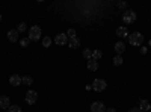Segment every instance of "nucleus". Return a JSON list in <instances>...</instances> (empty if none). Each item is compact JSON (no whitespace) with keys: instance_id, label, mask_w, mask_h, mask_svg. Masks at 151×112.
<instances>
[{"instance_id":"obj_1","label":"nucleus","mask_w":151,"mask_h":112,"mask_svg":"<svg viewBox=\"0 0 151 112\" xmlns=\"http://www.w3.org/2000/svg\"><path fill=\"white\" fill-rule=\"evenodd\" d=\"M129 41H130L132 46H141L144 43V35L141 32H134L129 36Z\"/></svg>"},{"instance_id":"obj_2","label":"nucleus","mask_w":151,"mask_h":112,"mask_svg":"<svg viewBox=\"0 0 151 112\" xmlns=\"http://www.w3.org/2000/svg\"><path fill=\"white\" fill-rule=\"evenodd\" d=\"M41 36V29L40 26H32L30 30H29V40L30 41H38Z\"/></svg>"},{"instance_id":"obj_3","label":"nucleus","mask_w":151,"mask_h":112,"mask_svg":"<svg viewBox=\"0 0 151 112\" xmlns=\"http://www.w3.org/2000/svg\"><path fill=\"white\" fill-rule=\"evenodd\" d=\"M106 86H107L106 80H103V79H95L94 83H92V90H95L97 92H100V91H104Z\"/></svg>"},{"instance_id":"obj_4","label":"nucleus","mask_w":151,"mask_h":112,"mask_svg":"<svg viewBox=\"0 0 151 112\" xmlns=\"http://www.w3.org/2000/svg\"><path fill=\"white\" fill-rule=\"evenodd\" d=\"M122 20L125 24H132L136 21V12L133 11H127V12H124V15H122Z\"/></svg>"},{"instance_id":"obj_5","label":"nucleus","mask_w":151,"mask_h":112,"mask_svg":"<svg viewBox=\"0 0 151 112\" xmlns=\"http://www.w3.org/2000/svg\"><path fill=\"white\" fill-rule=\"evenodd\" d=\"M68 36H67V33H59V35H56V38H55V43L58 44V46H65V44H68Z\"/></svg>"},{"instance_id":"obj_6","label":"nucleus","mask_w":151,"mask_h":112,"mask_svg":"<svg viewBox=\"0 0 151 112\" xmlns=\"http://www.w3.org/2000/svg\"><path fill=\"white\" fill-rule=\"evenodd\" d=\"M36 98H38V94L35 91H27V94H26V103L27 105H33L36 102Z\"/></svg>"},{"instance_id":"obj_7","label":"nucleus","mask_w":151,"mask_h":112,"mask_svg":"<svg viewBox=\"0 0 151 112\" xmlns=\"http://www.w3.org/2000/svg\"><path fill=\"white\" fill-rule=\"evenodd\" d=\"M91 111L92 112H106V106L101 102H95L91 105Z\"/></svg>"},{"instance_id":"obj_8","label":"nucleus","mask_w":151,"mask_h":112,"mask_svg":"<svg viewBox=\"0 0 151 112\" xmlns=\"http://www.w3.org/2000/svg\"><path fill=\"white\" fill-rule=\"evenodd\" d=\"M18 35H20V32H18V30L12 29V30H9V32H8V40H9L11 43H15V41L18 40Z\"/></svg>"},{"instance_id":"obj_9","label":"nucleus","mask_w":151,"mask_h":112,"mask_svg":"<svg viewBox=\"0 0 151 112\" xmlns=\"http://www.w3.org/2000/svg\"><path fill=\"white\" fill-rule=\"evenodd\" d=\"M9 83H11L12 86H20V85H21V77L18 76V74H14V76L9 77Z\"/></svg>"},{"instance_id":"obj_10","label":"nucleus","mask_w":151,"mask_h":112,"mask_svg":"<svg viewBox=\"0 0 151 112\" xmlns=\"http://www.w3.org/2000/svg\"><path fill=\"white\" fill-rule=\"evenodd\" d=\"M0 109H9V97L6 95L0 97Z\"/></svg>"},{"instance_id":"obj_11","label":"nucleus","mask_w":151,"mask_h":112,"mask_svg":"<svg viewBox=\"0 0 151 112\" xmlns=\"http://www.w3.org/2000/svg\"><path fill=\"white\" fill-rule=\"evenodd\" d=\"M139 109H141V111H145V112H150V109H151L150 102H148V100H141V103H139Z\"/></svg>"},{"instance_id":"obj_12","label":"nucleus","mask_w":151,"mask_h":112,"mask_svg":"<svg viewBox=\"0 0 151 112\" xmlns=\"http://www.w3.org/2000/svg\"><path fill=\"white\" fill-rule=\"evenodd\" d=\"M124 50H125V46H124V43H116V44H115V52H116L119 56L124 53Z\"/></svg>"},{"instance_id":"obj_13","label":"nucleus","mask_w":151,"mask_h":112,"mask_svg":"<svg viewBox=\"0 0 151 112\" xmlns=\"http://www.w3.org/2000/svg\"><path fill=\"white\" fill-rule=\"evenodd\" d=\"M98 68V64H97V61L94 59H89L88 61V70H91V71H95Z\"/></svg>"},{"instance_id":"obj_14","label":"nucleus","mask_w":151,"mask_h":112,"mask_svg":"<svg viewBox=\"0 0 151 112\" xmlns=\"http://www.w3.org/2000/svg\"><path fill=\"white\" fill-rule=\"evenodd\" d=\"M68 46H70L71 48H77V47L80 46V41H79L77 38H70V40H68Z\"/></svg>"},{"instance_id":"obj_15","label":"nucleus","mask_w":151,"mask_h":112,"mask_svg":"<svg viewBox=\"0 0 151 112\" xmlns=\"http://www.w3.org/2000/svg\"><path fill=\"white\" fill-rule=\"evenodd\" d=\"M116 35L121 36V38H124V36H127V35H129V32H127V29H125L124 26H121V27L116 29Z\"/></svg>"},{"instance_id":"obj_16","label":"nucleus","mask_w":151,"mask_h":112,"mask_svg":"<svg viewBox=\"0 0 151 112\" xmlns=\"http://www.w3.org/2000/svg\"><path fill=\"white\" fill-rule=\"evenodd\" d=\"M101 56H103L101 50H92V59H94V61H98V59H101Z\"/></svg>"},{"instance_id":"obj_17","label":"nucleus","mask_w":151,"mask_h":112,"mask_svg":"<svg viewBox=\"0 0 151 112\" xmlns=\"http://www.w3.org/2000/svg\"><path fill=\"white\" fill-rule=\"evenodd\" d=\"M21 83H24V85H32L33 83V79L30 77V76H24V77H21Z\"/></svg>"},{"instance_id":"obj_18","label":"nucleus","mask_w":151,"mask_h":112,"mask_svg":"<svg viewBox=\"0 0 151 112\" xmlns=\"http://www.w3.org/2000/svg\"><path fill=\"white\" fill-rule=\"evenodd\" d=\"M122 62H124V61H122V58H121L119 55H116L115 58H113V64H115L116 67H118V65H121V64H122Z\"/></svg>"},{"instance_id":"obj_19","label":"nucleus","mask_w":151,"mask_h":112,"mask_svg":"<svg viewBox=\"0 0 151 112\" xmlns=\"http://www.w3.org/2000/svg\"><path fill=\"white\" fill-rule=\"evenodd\" d=\"M83 56H85L88 61L92 59V50H88V48H86V50H83Z\"/></svg>"},{"instance_id":"obj_20","label":"nucleus","mask_w":151,"mask_h":112,"mask_svg":"<svg viewBox=\"0 0 151 112\" xmlns=\"http://www.w3.org/2000/svg\"><path fill=\"white\" fill-rule=\"evenodd\" d=\"M42 46H44V47H50V46H52V38L45 36V38L42 40Z\"/></svg>"},{"instance_id":"obj_21","label":"nucleus","mask_w":151,"mask_h":112,"mask_svg":"<svg viewBox=\"0 0 151 112\" xmlns=\"http://www.w3.org/2000/svg\"><path fill=\"white\" fill-rule=\"evenodd\" d=\"M8 112H21V108L20 106H9Z\"/></svg>"},{"instance_id":"obj_22","label":"nucleus","mask_w":151,"mask_h":112,"mask_svg":"<svg viewBox=\"0 0 151 112\" xmlns=\"http://www.w3.org/2000/svg\"><path fill=\"white\" fill-rule=\"evenodd\" d=\"M67 36H68V38H76V30L74 29H68Z\"/></svg>"},{"instance_id":"obj_23","label":"nucleus","mask_w":151,"mask_h":112,"mask_svg":"<svg viewBox=\"0 0 151 112\" xmlns=\"http://www.w3.org/2000/svg\"><path fill=\"white\" fill-rule=\"evenodd\" d=\"M29 43H30V40H29V38H23V40H21V46H23V47H27V46H29Z\"/></svg>"},{"instance_id":"obj_24","label":"nucleus","mask_w":151,"mask_h":112,"mask_svg":"<svg viewBox=\"0 0 151 112\" xmlns=\"http://www.w3.org/2000/svg\"><path fill=\"white\" fill-rule=\"evenodd\" d=\"M17 30L18 32H24V30H26V23H20V26H18Z\"/></svg>"},{"instance_id":"obj_25","label":"nucleus","mask_w":151,"mask_h":112,"mask_svg":"<svg viewBox=\"0 0 151 112\" xmlns=\"http://www.w3.org/2000/svg\"><path fill=\"white\" fill-rule=\"evenodd\" d=\"M129 112H141V109H139V108H137V109H136V108H132Z\"/></svg>"},{"instance_id":"obj_26","label":"nucleus","mask_w":151,"mask_h":112,"mask_svg":"<svg viewBox=\"0 0 151 112\" xmlns=\"http://www.w3.org/2000/svg\"><path fill=\"white\" fill-rule=\"evenodd\" d=\"M141 53H142V55H145V53H147V48H145V47H142V48H141Z\"/></svg>"},{"instance_id":"obj_27","label":"nucleus","mask_w":151,"mask_h":112,"mask_svg":"<svg viewBox=\"0 0 151 112\" xmlns=\"http://www.w3.org/2000/svg\"><path fill=\"white\" fill-rule=\"evenodd\" d=\"M106 112H116V109H113V108H110V109H107Z\"/></svg>"},{"instance_id":"obj_28","label":"nucleus","mask_w":151,"mask_h":112,"mask_svg":"<svg viewBox=\"0 0 151 112\" xmlns=\"http://www.w3.org/2000/svg\"><path fill=\"white\" fill-rule=\"evenodd\" d=\"M0 23H2V15H0Z\"/></svg>"},{"instance_id":"obj_29","label":"nucleus","mask_w":151,"mask_h":112,"mask_svg":"<svg viewBox=\"0 0 151 112\" xmlns=\"http://www.w3.org/2000/svg\"><path fill=\"white\" fill-rule=\"evenodd\" d=\"M141 112H145V111H141Z\"/></svg>"}]
</instances>
